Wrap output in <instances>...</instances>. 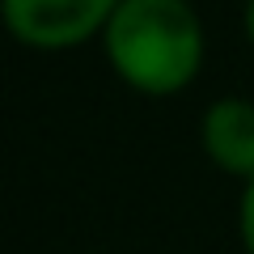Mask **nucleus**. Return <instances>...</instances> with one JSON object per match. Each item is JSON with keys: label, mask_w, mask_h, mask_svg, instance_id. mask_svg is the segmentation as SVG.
<instances>
[{"label": "nucleus", "mask_w": 254, "mask_h": 254, "mask_svg": "<svg viewBox=\"0 0 254 254\" xmlns=\"http://www.w3.org/2000/svg\"><path fill=\"white\" fill-rule=\"evenodd\" d=\"M119 0H4V26L34 51H64L102 34Z\"/></svg>", "instance_id": "f03ea898"}, {"label": "nucleus", "mask_w": 254, "mask_h": 254, "mask_svg": "<svg viewBox=\"0 0 254 254\" xmlns=\"http://www.w3.org/2000/svg\"><path fill=\"white\" fill-rule=\"evenodd\" d=\"M237 237H242V250L254 254V178L242 182V199H237Z\"/></svg>", "instance_id": "20e7f679"}, {"label": "nucleus", "mask_w": 254, "mask_h": 254, "mask_svg": "<svg viewBox=\"0 0 254 254\" xmlns=\"http://www.w3.org/2000/svg\"><path fill=\"white\" fill-rule=\"evenodd\" d=\"M199 144L216 170L250 182L254 178V102L216 98L199 119Z\"/></svg>", "instance_id": "7ed1b4c3"}, {"label": "nucleus", "mask_w": 254, "mask_h": 254, "mask_svg": "<svg viewBox=\"0 0 254 254\" xmlns=\"http://www.w3.org/2000/svg\"><path fill=\"white\" fill-rule=\"evenodd\" d=\"M246 34H250V47H254V0H246Z\"/></svg>", "instance_id": "39448f33"}, {"label": "nucleus", "mask_w": 254, "mask_h": 254, "mask_svg": "<svg viewBox=\"0 0 254 254\" xmlns=\"http://www.w3.org/2000/svg\"><path fill=\"white\" fill-rule=\"evenodd\" d=\"M102 47L127 89L170 98L199 76L208 43L190 0H119Z\"/></svg>", "instance_id": "f257e3e1"}]
</instances>
